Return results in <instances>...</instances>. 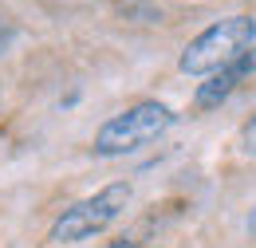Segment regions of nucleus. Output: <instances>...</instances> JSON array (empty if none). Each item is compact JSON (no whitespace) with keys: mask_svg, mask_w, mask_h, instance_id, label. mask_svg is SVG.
Returning <instances> with one entry per match:
<instances>
[{"mask_svg":"<svg viewBox=\"0 0 256 248\" xmlns=\"http://www.w3.org/2000/svg\"><path fill=\"white\" fill-rule=\"evenodd\" d=\"M252 40H256L252 16H224V20L209 24L201 36H193L186 44L178 67L186 75H213V71H221L224 63H232L236 56H244L252 48Z\"/></svg>","mask_w":256,"mask_h":248,"instance_id":"obj_3","label":"nucleus"},{"mask_svg":"<svg viewBox=\"0 0 256 248\" xmlns=\"http://www.w3.org/2000/svg\"><path fill=\"white\" fill-rule=\"evenodd\" d=\"M240 150L256 158V114H252V118H248L244 126H240Z\"/></svg>","mask_w":256,"mask_h":248,"instance_id":"obj_5","label":"nucleus"},{"mask_svg":"<svg viewBox=\"0 0 256 248\" xmlns=\"http://www.w3.org/2000/svg\"><path fill=\"white\" fill-rule=\"evenodd\" d=\"M130 197H134L130 182H110V186H102L98 193L75 201V205H67L64 213L56 217L48 240H52V244H79V240H91L98 232H106L114 220L126 213Z\"/></svg>","mask_w":256,"mask_h":248,"instance_id":"obj_1","label":"nucleus"},{"mask_svg":"<svg viewBox=\"0 0 256 248\" xmlns=\"http://www.w3.org/2000/svg\"><path fill=\"white\" fill-rule=\"evenodd\" d=\"M12 40H16V32H12V24H8L4 16H0V56H4L8 48H12Z\"/></svg>","mask_w":256,"mask_h":248,"instance_id":"obj_6","label":"nucleus"},{"mask_svg":"<svg viewBox=\"0 0 256 248\" xmlns=\"http://www.w3.org/2000/svg\"><path fill=\"white\" fill-rule=\"evenodd\" d=\"M252 71H256V48H248L244 56H236L232 63H224L221 71H213L209 83L197 87V94H193V110H213V106H221L224 98L236 91Z\"/></svg>","mask_w":256,"mask_h":248,"instance_id":"obj_4","label":"nucleus"},{"mask_svg":"<svg viewBox=\"0 0 256 248\" xmlns=\"http://www.w3.org/2000/svg\"><path fill=\"white\" fill-rule=\"evenodd\" d=\"M174 110L158 102V98H146V102H134L122 114L106 118V122L95 130V154L98 158H122L134 154L142 146H150L154 138H162L170 126H174Z\"/></svg>","mask_w":256,"mask_h":248,"instance_id":"obj_2","label":"nucleus"}]
</instances>
